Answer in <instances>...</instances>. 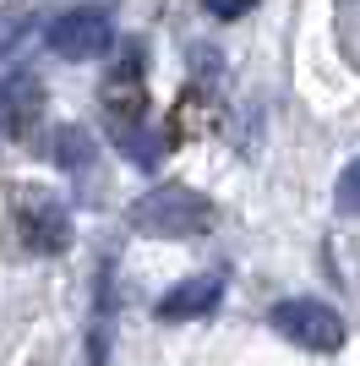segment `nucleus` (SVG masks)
Wrapping results in <instances>:
<instances>
[{
    "label": "nucleus",
    "instance_id": "obj_1",
    "mask_svg": "<svg viewBox=\"0 0 360 366\" xmlns=\"http://www.w3.org/2000/svg\"><path fill=\"white\" fill-rule=\"evenodd\" d=\"M213 202L191 186H153L148 197L131 202V229L148 235V241H191V235H208L213 229Z\"/></svg>",
    "mask_w": 360,
    "mask_h": 366
},
{
    "label": "nucleus",
    "instance_id": "obj_2",
    "mask_svg": "<svg viewBox=\"0 0 360 366\" xmlns=\"http://www.w3.org/2000/svg\"><path fill=\"white\" fill-rule=\"evenodd\" d=\"M268 322H273V334H284L300 350H339V345H344V317H339L328 301H311V295L279 301L268 312Z\"/></svg>",
    "mask_w": 360,
    "mask_h": 366
},
{
    "label": "nucleus",
    "instance_id": "obj_3",
    "mask_svg": "<svg viewBox=\"0 0 360 366\" xmlns=\"http://www.w3.org/2000/svg\"><path fill=\"white\" fill-rule=\"evenodd\" d=\"M16 241L28 252H44V257H60L71 246V214L66 202L49 197V192H28L16 202Z\"/></svg>",
    "mask_w": 360,
    "mask_h": 366
},
{
    "label": "nucleus",
    "instance_id": "obj_4",
    "mask_svg": "<svg viewBox=\"0 0 360 366\" xmlns=\"http://www.w3.org/2000/svg\"><path fill=\"white\" fill-rule=\"evenodd\" d=\"M49 49H55L60 61H99L109 44H115V28H109V11L99 6H76V11L55 16L49 22Z\"/></svg>",
    "mask_w": 360,
    "mask_h": 366
},
{
    "label": "nucleus",
    "instance_id": "obj_5",
    "mask_svg": "<svg viewBox=\"0 0 360 366\" xmlns=\"http://www.w3.org/2000/svg\"><path fill=\"white\" fill-rule=\"evenodd\" d=\"M219 295H224V274H191V279H180L175 290L159 301V317H164V322L208 317L213 306H219Z\"/></svg>",
    "mask_w": 360,
    "mask_h": 366
},
{
    "label": "nucleus",
    "instance_id": "obj_6",
    "mask_svg": "<svg viewBox=\"0 0 360 366\" xmlns=\"http://www.w3.org/2000/svg\"><path fill=\"white\" fill-rule=\"evenodd\" d=\"M55 159H60V169L82 175V169L93 164V137L82 132V126H60L55 132Z\"/></svg>",
    "mask_w": 360,
    "mask_h": 366
},
{
    "label": "nucleus",
    "instance_id": "obj_7",
    "mask_svg": "<svg viewBox=\"0 0 360 366\" xmlns=\"http://www.w3.org/2000/svg\"><path fill=\"white\" fill-rule=\"evenodd\" d=\"M333 28H339V49L360 71V0H333Z\"/></svg>",
    "mask_w": 360,
    "mask_h": 366
},
{
    "label": "nucleus",
    "instance_id": "obj_8",
    "mask_svg": "<svg viewBox=\"0 0 360 366\" xmlns=\"http://www.w3.org/2000/svg\"><path fill=\"white\" fill-rule=\"evenodd\" d=\"M339 214H360V159L339 175Z\"/></svg>",
    "mask_w": 360,
    "mask_h": 366
},
{
    "label": "nucleus",
    "instance_id": "obj_9",
    "mask_svg": "<svg viewBox=\"0 0 360 366\" xmlns=\"http://www.w3.org/2000/svg\"><path fill=\"white\" fill-rule=\"evenodd\" d=\"M219 22H235V16H246V11H256V0H202Z\"/></svg>",
    "mask_w": 360,
    "mask_h": 366
}]
</instances>
